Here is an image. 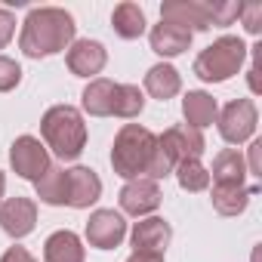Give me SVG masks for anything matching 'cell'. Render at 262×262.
Returning <instances> with one entry per match:
<instances>
[{
  "label": "cell",
  "mask_w": 262,
  "mask_h": 262,
  "mask_svg": "<svg viewBox=\"0 0 262 262\" xmlns=\"http://www.w3.org/2000/svg\"><path fill=\"white\" fill-rule=\"evenodd\" d=\"M74 31H77V25H74L71 13H65L59 7H40V10H31L28 13V19L22 25L19 47L31 59L56 56L65 47H71Z\"/></svg>",
  "instance_id": "cell-1"
},
{
  "label": "cell",
  "mask_w": 262,
  "mask_h": 262,
  "mask_svg": "<svg viewBox=\"0 0 262 262\" xmlns=\"http://www.w3.org/2000/svg\"><path fill=\"white\" fill-rule=\"evenodd\" d=\"M158 151V136L148 126L139 123H123L120 133L114 136V148H111V167L117 176L123 179H145L151 158Z\"/></svg>",
  "instance_id": "cell-2"
},
{
  "label": "cell",
  "mask_w": 262,
  "mask_h": 262,
  "mask_svg": "<svg viewBox=\"0 0 262 262\" xmlns=\"http://www.w3.org/2000/svg\"><path fill=\"white\" fill-rule=\"evenodd\" d=\"M40 133H43L47 145L62 161L80 158V151L86 145V123H83L80 111L71 105H53L40 120Z\"/></svg>",
  "instance_id": "cell-3"
},
{
  "label": "cell",
  "mask_w": 262,
  "mask_h": 262,
  "mask_svg": "<svg viewBox=\"0 0 262 262\" xmlns=\"http://www.w3.org/2000/svg\"><path fill=\"white\" fill-rule=\"evenodd\" d=\"M244 59H247L244 40L228 34V37L213 40V43L194 59V74H198L201 80H207V83H222V80H228V77H234V74L241 71Z\"/></svg>",
  "instance_id": "cell-4"
},
{
  "label": "cell",
  "mask_w": 262,
  "mask_h": 262,
  "mask_svg": "<svg viewBox=\"0 0 262 262\" xmlns=\"http://www.w3.org/2000/svg\"><path fill=\"white\" fill-rule=\"evenodd\" d=\"M253 129H256V105L253 99H234L222 108L219 114V133L225 142L231 145H241L253 136Z\"/></svg>",
  "instance_id": "cell-5"
},
{
  "label": "cell",
  "mask_w": 262,
  "mask_h": 262,
  "mask_svg": "<svg viewBox=\"0 0 262 262\" xmlns=\"http://www.w3.org/2000/svg\"><path fill=\"white\" fill-rule=\"evenodd\" d=\"M10 164H13V170H16L22 179L37 182V179L50 170V155H47V148L40 145V139H34V136H19V139L13 142V148H10Z\"/></svg>",
  "instance_id": "cell-6"
},
{
  "label": "cell",
  "mask_w": 262,
  "mask_h": 262,
  "mask_svg": "<svg viewBox=\"0 0 262 262\" xmlns=\"http://www.w3.org/2000/svg\"><path fill=\"white\" fill-rule=\"evenodd\" d=\"M161 22L179 25L185 31H207L210 25V4H201V0H167L161 7Z\"/></svg>",
  "instance_id": "cell-7"
},
{
  "label": "cell",
  "mask_w": 262,
  "mask_h": 262,
  "mask_svg": "<svg viewBox=\"0 0 262 262\" xmlns=\"http://www.w3.org/2000/svg\"><path fill=\"white\" fill-rule=\"evenodd\" d=\"M158 145L167 151V158H170L173 164L188 161V158H201L204 148H207V142H204V136H201V129H194V126H188V123L170 126L167 133L158 139Z\"/></svg>",
  "instance_id": "cell-8"
},
{
  "label": "cell",
  "mask_w": 262,
  "mask_h": 262,
  "mask_svg": "<svg viewBox=\"0 0 262 262\" xmlns=\"http://www.w3.org/2000/svg\"><path fill=\"white\" fill-rule=\"evenodd\" d=\"M37 225V204L31 198H10L0 204V228L10 237H25Z\"/></svg>",
  "instance_id": "cell-9"
},
{
  "label": "cell",
  "mask_w": 262,
  "mask_h": 262,
  "mask_svg": "<svg viewBox=\"0 0 262 262\" xmlns=\"http://www.w3.org/2000/svg\"><path fill=\"white\" fill-rule=\"evenodd\" d=\"M126 234V222L114 210H96L86 222V241L99 250H114Z\"/></svg>",
  "instance_id": "cell-10"
},
{
  "label": "cell",
  "mask_w": 262,
  "mask_h": 262,
  "mask_svg": "<svg viewBox=\"0 0 262 262\" xmlns=\"http://www.w3.org/2000/svg\"><path fill=\"white\" fill-rule=\"evenodd\" d=\"M120 207L129 216H145L161 207V188L151 179H133L120 188Z\"/></svg>",
  "instance_id": "cell-11"
},
{
  "label": "cell",
  "mask_w": 262,
  "mask_h": 262,
  "mask_svg": "<svg viewBox=\"0 0 262 262\" xmlns=\"http://www.w3.org/2000/svg\"><path fill=\"white\" fill-rule=\"evenodd\" d=\"M65 62H68L71 74H77V77H93V74H99V71L105 68L108 53H105V47H102L99 40H74L71 50H68V56H65Z\"/></svg>",
  "instance_id": "cell-12"
},
{
  "label": "cell",
  "mask_w": 262,
  "mask_h": 262,
  "mask_svg": "<svg viewBox=\"0 0 262 262\" xmlns=\"http://www.w3.org/2000/svg\"><path fill=\"white\" fill-rule=\"evenodd\" d=\"M99 194H102V179L96 176V170H90V167L68 170V207L86 210L90 204L99 201Z\"/></svg>",
  "instance_id": "cell-13"
},
{
  "label": "cell",
  "mask_w": 262,
  "mask_h": 262,
  "mask_svg": "<svg viewBox=\"0 0 262 262\" xmlns=\"http://www.w3.org/2000/svg\"><path fill=\"white\" fill-rule=\"evenodd\" d=\"M170 237H173V228H170V222L161 219V216L142 219V222H136V228H133V247H136V250L164 253L167 244H170Z\"/></svg>",
  "instance_id": "cell-14"
},
{
  "label": "cell",
  "mask_w": 262,
  "mask_h": 262,
  "mask_svg": "<svg viewBox=\"0 0 262 262\" xmlns=\"http://www.w3.org/2000/svg\"><path fill=\"white\" fill-rule=\"evenodd\" d=\"M191 31H185V28H179V25H170V22H161V25H155L151 28V50L158 53V56H179V53H185L188 47H191Z\"/></svg>",
  "instance_id": "cell-15"
},
{
  "label": "cell",
  "mask_w": 262,
  "mask_h": 262,
  "mask_svg": "<svg viewBox=\"0 0 262 262\" xmlns=\"http://www.w3.org/2000/svg\"><path fill=\"white\" fill-rule=\"evenodd\" d=\"M43 262H83V244L74 231H53L43 244Z\"/></svg>",
  "instance_id": "cell-16"
},
{
  "label": "cell",
  "mask_w": 262,
  "mask_h": 262,
  "mask_svg": "<svg viewBox=\"0 0 262 262\" xmlns=\"http://www.w3.org/2000/svg\"><path fill=\"white\" fill-rule=\"evenodd\" d=\"M114 86L117 83H111V80H105V77H96V80H90V86L83 90V111L86 114H93V117H111L114 114Z\"/></svg>",
  "instance_id": "cell-17"
},
{
  "label": "cell",
  "mask_w": 262,
  "mask_h": 262,
  "mask_svg": "<svg viewBox=\"0 0 262 262\" xmlns=\"http://www.w3.org/2000/svg\"><path fill=\"white\" fill-rule=\"evenodd\" d=\"M182 114H185L188 126H194V129H204V126H210V123L216 120V114H219V105H216V99H213L210 93H201V90H194V93H188V96L182 99Z\"/></svg>",
  "instance_id": "cell-18"
},
{
  "label": "cell",
  "mask_w": 262,
  "mask_h": 262,
  "mask_svg": "<svg viewBox=\"0 0 262 262\" xmlns=\"http://www.w3.org/2000/svg\"><path fill=\"white\" fill-rule=\"evenodd\" d=\"M256 194V188H244V185H213V210L219 216H237L247 210L250 198Z\"/></svg>",
  "instance_id": "cell-19"
},
{
  "label": "cell",
  "mask_w": 262,
  "mask_h": 262,
  "mask_svg": "<svg viewBox=\"0 0 262 262\" xmlns=\"http://www.w3.org/2000/svg\"><path fill=\"white\" fill-rule=\"evenodd\" d=\"M145 90H148V96L167 102L182 90V77H179V71L173 65H155L145 74Z\"/></svg>",
  "instance_id": "cell-20"
},
{
  "label": "cell",
  "mask_w": 262,
  "mask_h": 262,
  "mask_svg": "<svg viewBox=\"0 0 262 262\" xmlns=\"http://www.w3.org/2000/svg\"><path fill=\"white\" fill-rule=\"evenodd\" d=\"M244 179H247V164H244L241 151H234V148L219 151L213 161V182L216 185H244Z\"/></svg>",
  "instance_id": "cell-21"
},
{
  "label": "cell",
  "mask_w": 262,
  "mask_h": 262,
  "mask_svg": "<svg viewBox=\"0 0 262 262\" xmlns=\"http://www.w3.org/2000/svg\"><path fill=\"white\" fill-rule=\"evenodd\" d=\"M111 25H114V31L123 37V40H136L142 31H145V13H142V7L139 4H117L114 7V13H111Z\"/></svg>",
  "instance_id": "cell-22"
},
{
  "label": "cell",
  "mask_w": 262,
  "mask_h": 262,
  "mask_svg": "<svg viewBox=\"0 0 262 262\" xmlns=\"http://www.w3.org/2000/svg\"><path fill=\"white\" fill-rule=\"evenodd\" d=\"M37 198L50 207H62L68 204V170L62 167H50L40 179H37Z\"/></svg>",
  "instance_id": "cell-23"
},
{
  "label": "cell",
  "mask_w": 262,
  "mask_h": 262,
  "mask_svg": "<svg viewBox=\"0 0 262 262\" xmlns=\"http://www.w3.org/2000/svg\"><path fill=\"white\" fill-rule=\"evenodd\" d=\"M145 108V96L133 83H117L114 86V114L117 117H139Z\"/></svg>",
  "instance_id": "cell-24"
},
{
  "label": "cell",
  "mask_w": 262,
  "mask_h": 262,
  "mask_svg": "<svg viewBox=\"0 0 262 262\" xmlns=\"http://www.w3.org/2000/svg\"><path fill=\"white\" fill-rule=\"evenodd\" d=\"M176 179L185 191H204L210 185V170L198 161V158H188V161H179L176 164Z\"/></svg>",
  "instance_id": "cell-25"
},
{
  "label": "cell",
  "mask_w": 262,
  "mask_h": 262,
  "mask_svg": "<svg viewBox=\"0 0 262 262\" xmlns=\"http://www.w3.org/2000/svg\"><path fill=\"white\" fill-rule=\"evenodd\" d=\"M237 16H241V4H234V0L210 4V25H216V28H225V25H231Z\"/></svg>",
  "instance_id": "cell-26"
},
{
  "label": "cell",
  "mask_w": 262,
  "mask_h": 262,
  "mask_svg": "<svg viewBox=\"0 0 262 262\" xmlns=\"http://www.w3.org/2000/svg\"><path fill=\"white\" fill-rule=\"evenodd\" d=\"M19 80H22V68H19L13 59L0 56V93L16 90V86H19Z\"/></svg>",
  "instance_id": "cell-27"
},
{
  "label": "cell",
  "mask_w": 262,
  "mask_h": 262,
  "mask_svg": "<svg viewBox=\"0 0 262 262\" xmlns=\"http://www.w3.org/2000/svg\"><path fill=\"white\" fill-rule=\"evenodd\" d=\"M241 19H244V28L250 34H259L262 31V4H259V0L241 4Z\"/></svg>",
  "instance_id": "cell-28"
},
{
  "label": "cell",
  "mask_w": 262,
  "mask_h": 262,
  "mask_svg": "<svg viewBox=\"0 0 262 262\" xmlns=\"http://www.w3.org/2000/svg\"><path fill=\"white\" fill-rule=\"evenodd\" d=\"M13 34H16V16H13L10 10L0 7V50L13 40Z\"/></svg>",
  "instance_id": "cell-29"
},
{
  "label": "cell",
  "mask_w": 262,
  "mask_h": 262,
  "mask_svg": "<svg viewBox=\"0 0 262 262\" xmlns=\"http://www.w3.org/2000/svg\"><path fill=\"white\" fill-rule=\"evenodd\" d=\"M0 262H37V259H34L25 247H10L4 256H0Z\"/></svg>",
  "instance_id": "cell-30"
},
{
  "label": "cell",
  "mask_w": 262,
  "mask_h": 262,
  "mask_svg": "<svg viewBox=\"0 0 262 262\" xmlns=\"http://www.w3.org/2000/svg\"><path fill=\"white\" fill-rule=\"evenodd\" d=\"M259 151H262V142H253L250 145V176H262V167H259Z\"/></svg>",
  "instance_id": "cell-31"
},
{
  "label": "cell",
  "mask_w": 262,
  "mask_h": 262,
  "mask_svg": "<svg viewBox=\"0 0 262 262\" xmlns=\"http://www.w3.org/2000/svg\"><path fill=\"white\" fill-rule=\"evenodd\" d=\"M126 262H164V253H148V250H136Z\"/></svg>",
  "instance_id": "cell-32"
},
{
  "label": "cell",
  "mask_w": 262,
  "mask_h": 262,
  "mask_svg": "<svg viewBox=\"0 0 262 262\" xmlns=\"http://www.w3.org/2000/svg\"><path fill=\"white\" fill-rule=\"evenodd\" d=\"M4 188H7V176L0 173V198H4Z\"/></svg>",
  "instance_id": "cell-33"
}]
</instances>
